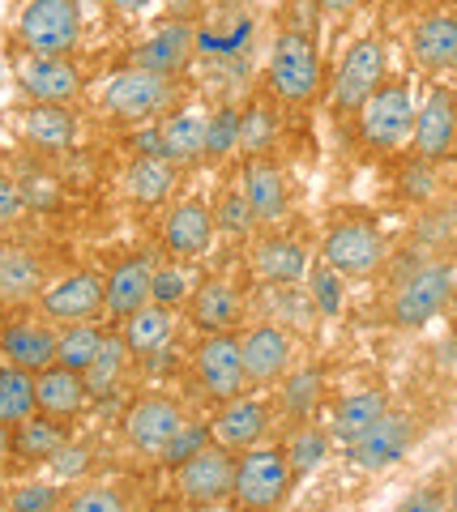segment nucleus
<instances>
[{
  "label": "nucleus",
  "instance_id": "obj_10",
  "mask_svg": "<svg viewBox=\"0 0 457 512\" xmlns=\"http://www.w3.org/2000/svg\"><path fill=\"white\" fill-rule=\"evenodd\" d=\"M240 359H244V376L252 384H274L295 367V338L274 320L244 329L240 338Z\"/></svg>",
  "mask_w": 457,
  "mask_h": 512
},
{
  "label": "nucleus",
  "instance_id": "obj_56",
  "mask_svg": "<svg viewBox=\"0 0 457 512\" xmlns=\"http://www.w3.org/2000/svg\"><path fill=\"white\" fill-rule=\"evenodd\" d=\"M9 436H13V427H5V423H0V461L9 457Z\"/></svg>",
  "mask_w": 457,
  "mask_h": 512
},
{
  "label": "nucleus",
  "instance_id": "obj_59",
  "mask_svg": "<svg viewBox=\"0 0 457 512\" xmlns=\"http://www.w3.org/2000/svg\"><path fill=\"white\" fill-rule=\"evenodd\" d=\"M0 86H5V69H0Z\"/></svg>",
  "mask_w": 457,
  "mask_h": 512
},
{
  "label": "nucleus",
  "instance_id": "obj_47",
  "mask_svg": "<svg viewBox=\"0 0 457 512\" xmlns=\"http://www.w3.org/2000/svg\"><path fill=\"white\" fill-rule=\"evenodd\" d=\"M398 184H402V197H411V201H432V197H436V188H440L432 163H423V158H415V163L402 171V180H398Z\"/></svg>",
  "mask_w": 457,
  "mask_h": 512
},
{
  "label": "nucleus",
  "instance_id": "obj_51",
  "mask_svg": "<svg viewBox=\"0 0 457 512\" xmlns=\"http://www.w3.org/2000/svg\"><path fill=\"white\" fill-rule=\"evenodd\" d=\"M22 188V205H35V210H47V205H56V184L52 180H43V175H35V180H18Z\"/></svg>",
  "mask_w": 457,
  "mask_h": 512
},
{
  "label": "nucleus",
  "instance_id": "obj_15",
  "mask_svg": "<svg viewBox=\"0 0 457 512\" xmlns=\"http://www.w3.org/2000/svg\"><path fill=\"white\" fill-rule=\"evenodd\" d=\"M180 427H184V410L176 402H167V397H146V402H137L124 414V436H129V444L137 453H154V457L171 444V436H176Z\"/></svg>",
  "mask_w": 457,
  "mask_h": 512
},
{
  "label": "nucleus",
  "instance_id": "obj_52",
  "mask_svg": "<svg viewBox=\"0 0 457 512\" xmlns=\"http://www.w3.org/2000/svg\"><path fill=\"white\" fill-rule=\"evenodd\" d=\"M398 512H449V500H445V491L419 487V491H411V495H406V500L398 504Z\"/></svg>",
  "mask_w": 457,
  "mask_h": 512
},
{
  "label": "nucleus",
  "instance_id": "obj_25",
  "mask_svg": "<svg viewBox=\"0 0 457 512\" xmlns=\"http://www.w3.org/2000/svg\"><path fill=\"white\" fill-rule=\"evenodd\" d=\"M252 265H257V274L265 278V286H295L308 278V248L299 244V239H261L257 248H252Z\"/></svg>",
  "mask_w": 457,
  "mask_h": 512
},
{
  "label": "nucleus",
  "instance_id": "obj_4",
  "mask_svg": "<svg viewBox=\"0 0 457 512\" xmlns=\"http://www.w3.org/2000/svg\"><path fill=\"white\" fill-rule=\"evenodd\" d=\"M415 90L411 82H393V86H381L372 99L355 111L359 116V137H364L368 150H402L406 141L415 133Z\"/></svg>",
  "mask_w": 457,
  "mask_h": 512
},
{
  "label": "nucleus",
  "instance_id": "obj_34",
  "mask_svg": "<svg viewBox=\"0 0 457 512\" xmlns=\"http://www.w3.org/2000/svg\"><path fill=\"white\" fill-rule=\"evenodd\" d=\"M321 393H325V372L317 363L291 367V372L282 376V410H287L295 423H312V414L321 406Z\"/></svg>",
  "mask_w": 457,
  "mask_h": 512
},
{
  "label": "nucleus",
  "instance_id": "obj_21",
  "mask_svg": "<svg viewBox=\"0 0 457 512\" xmlns=\"http://www.w3.org/2000/svg\"><path fill=\"white\" fill-rule=\"evenodd\" d=\"M150 278H154L150 256H129V261H120L103 282V308L116 320H129L137 308L150 303Z\"/></svg>",
  "mask_w": 457,
  "mask_h": 512
},
{
  "label": "nucleus",
  "instance_id": "obj_49",
  "mask_svg": "<svg viewBox=\"0 0 457 512\" xmlns=\"http://www.w3.org/2000/svg\"><path fill=\"white\" fill-rule=\"evenodd\" d=\"M56 504H60L56 487H43V483H35V487H22V491H13L9 512H52Z\"/></svg>",
  "mask_w": 457,
  "mask_h": 512
},
{
  "label": "nucleus",
  "instance_id": "obj_37",
  "mask_svg": "<svg viewBox=\"0 0 457 512\" xmlns=\"http://www.w3.org/2000/svg\"><path fill=\"white\" fill-rule=\"evenodd\" d=\"M35 414V376L22 367H0V423L18 427Z\"/></svg>",
  "mask_w": 457,
  "mask_h": 512
},
{
  "label": "nucleus",
  "instance_id": "obj_27",
  "mask_svg": "<svg viewBox=\"0 0 457 512\" xmlns=\"http://www.w3.org/2000/svg\"><path fill=\"white\" fill-rule=\"evenodd\" d=\"M206 120L201 111H176L171 120L159 124V158L171 167L180 163H197L206 154Z\"/></svg>",
  "mask_w": 457,
  "mask_h": 512
},
{
  "label": "nucleus",
  "instance_id": "obj_26",
  "mask_svg": "<svg viewBox=\"0 0 457 512\" xmlns=\"http://www.w3.org/2000/svg\"><path fill=\"white\" fill-rule=\"evenodd\" d=\"M188 312H193V325L201 333H231V325L244 312V299H240L235 286L210 278V282H201L193 291V299H188Z\"/></svg>",
  "mask_w": 457,
  "mask_h": 512
},
{
  "label": "nucleus",
  "instance_id": "obj_8",
  "mask_svg": "<svg viewBox=\"0 0 457 512\" xmlns=\"http://www.w3.org/2000/svg\"><path fill=\"white\" fill-rule=\"evenodd\" d=\"M321 265H329L342 278H368L385 265V235L372 222H338L329 227L321 244Z\"/></svg>",
  "mask_w": 457,
  "mask_h": 512
},
{
  "label": "nucleus",
  "instance_id": "obj_1",
  "mask_svg": "<svg viewBox=\"0 0 457 512\" xmlns=\"http://www.w3.org/2000/svg\"><path fill=\"white\" fill-rule=\"evenodd\" d=\"M18 43L30 56H69L82 43L77 0H26L18 13Z\"/></svg>",
  "mask_w": 457,
  "mask_h": 512
},
{
  "label": "nucleus",
  "instance_id": "obj_31",
  "mask_svg": "<svg viewBox=\"0 0 457 512\" xmlns=\"http://www.w3.org/2000/svg\"><path fill=\"white\" fill-rule=\"evenodd\" d=\"M171 333H176V312L159 308V303H146V308H137L124 320L120 338L129 346V355H154V350H163L171 342Z\"/></svg>",
  "mask_w": 457,
  "mask_h": 512
},
{
  "label": "nucleus",
  "instance_id": "obj_39",
  "mask_svg": "<svg viewBox=\"0 0 457 512\" xmlns=\"http://www.w3.org/2000/svg\"><path fill=\"white\" fill-rule=\"evenodd\" d=\"M329 431H321V427H312V423H299L295 427V436L287 440V461H291V474H312L321 466V461L329 457Z\"/></svg>",
  "mask_w": 457,
  "mask_h": 512
},
{
  "label": "nucleus",
  "instance_id": "obj_45",
  "mask_svg": "<svg viewBox=\"0 0 457 512\" xmlns=\"http://www.w3.org/2000/svg\"><path fill=\"white\" fill-rule=\"evenodd\" d=\"M206 440H210V427H201V423H184L176 436H171V444L163 448V461L167 466H180V461H188L193 453H201V448H206Z\"/></svg>",
  "mask_w": 457,
  "mask_h": 512
},
{
  "label": "nucleus",
  "instance_id": "obj_42",
  "mask_svg": "<svg viewBox=\"0 0 457 512\" xmlns=\"http://www.w3.org/2000/svg\"><path fill=\"white\" fill-rule=\"evenodd\" d=\"M308 299L317 308V316H342V303H346L342 274H334L329 265L308 269Z\"/></svg>",
  "mask_w": 457,
  "mask_h": 512
},
{
  "label": "nucleus",
  "instance_id": "obj_17",
  "mask_svg": "<svg viewBox=\"0 0 457 512\" xmlns=\"http://www.w3.org/2000/svg\"><path fill=\"white\" fill-rule=\"evenodd\" d=\"M99 308H103V278L99 274H69L43 291V316L60 320V325L90 320Z\"/></svg>",
  "mask_w": 457,
  "mask_h": 512
},
{
  "label": "nucleus",
  "instance_id": "obj_3",
  "mask_svg": "<svg viewBox=\"0 0 457 512\" xmlns=\"http://www.w3.org/2000/svg\"><path fill=\"white\" fill-rule=\"evenodd\" d=\"M176 99V82L159 73H146V69H120L107 77V86L99 94V107L107 111L112 120L120 124H146L154 116H163Z\"/></svg>",
  "mask_w": 457,
  "mask_h": 512
},
{
  "label": "nucleus",
  "instance_id": "obj_7",
  "mask_svg": "<svg viewBox=\"0 0 457 512\" xmlns=\"http://www.w3.org/2000/svg\"><path fill=\"white\" fill-rule=\"evenodd\" d=\"M449 295H453V269L449 265H423L411 278L398 282L389 316L398 329H423L432 316L445 312Z\"/></svg>",
  "mask_w": 457,
  "mask_h": 512
},
{
  "label": "nucleus",
  "instance_id": "obj_53",
  "mask_svg": "<svg viewBox=\"0 0 457 512\" xmlns=\"http://www.w3.org/2000/svg\"><path fill=\"white\" fill-rule=\"evenodd\" d=\"M52 461H56V470H60V474L73 478V474H82V470H86V461H90V457H86V448L65 444V448H60V453H56Z\"/></svg>",
  "mask_w": 457,
  "mask_h": 512
},
{
  "label": "nucleus",
  "instance_id": "obj_32",
  "mask_svg": "<svg viewBox=\"0 0 457 512\" xmlns=\"http://www.w3.org/2000/svg\"><path fill=\"white\" fill-rule=\"evenodd\" d=\"M22 133L35 141L39 150H69L73 137H77V116L69 107H56V103H35L22 116Z\"/></svg>",
  "mask_w": 457,
  "mask_h": 512
},
{
  "label": "nucleus",
  "instance_id": "obj_30",
  "mask_svg": "<svg viewBox=\"0 0 457 512\" xmlns=\"http://www.w3.org/2000/svg\"><path fill=\"white\" fill-rule=\"evenodd\" d=\"M252 39V18L248 13H218V18H206V26L193 30V43L201 56H244V47Z\"/></svg>",
  "mask_w": 457,
  "mask_h": 512
},
{
  "label": "nucleus",
  "instance_id": "obj_14",
  "mask_svg": "<svg viewBox=\"0 0 457 512\" xmlns=\"http://www.w3.org/2000/svg\"><path fill=\"white\" fill-rule=\"evenodd\" d=\"M415 154L423 163H440L457 146V94L449 86H432V94L415 111Z\"/></svg>",
  "mask_w": 457,
  "mask_h": 512
},
{
  "label": "nucleus",
  "instance_id": "obj_50",
  "mask_svg": "<svg viewBox=\"0 0 457 512\" xmlns=\"http://www.w3.org/2000/svg\"><path fill=\"white\" fill-rule=\"evenodd\" d=\"M22 210H26V205H22V188H18V180H13L9 171H0V227H13Z\"/></svg>",
  "mask_w": 457,
  "mask_h": 512
},
{
  "label": "nucleus",
  "instance_id": "obj_22",
  "mask_svg": "<svg viewBox=\"0 0 457 512\" xmlns=\"http://www.w3.org/2000/svg\"><path fill=\"white\" fill-rule=\"evenodd\" d=\"M56 338L60 333L52 325H39V320H18L0 333V350H5L9 367H22V372L39 376L43 367L56 363Z\"/></svg>",
  "mask_w": 457,
  "mask_h": 512
},
{
  "label": "nucleus",
  "instance_id": "obj_58",
  "mask_svg": "<svg viewBox=\"0 0 457 512\" xmlns=\"http://www.w3.org/2000/svg\"><path fill=\"white\" fill-rule=\"evenodd\" d=\"M449 308H453V316H457V286H453V295H449Z\"/></svg>",
  "mask_w": 457,
  "mask_h": 512
},
{
  "label": "nucleus",
  "instance_id": "obj_33",
  "mask_svg": "<svg viewBox=\"0 0 457 512\" xmlns=\"http://www.w3.org/2000/svg\"><path fill=\"white\" fill-rule=\"evenodd\" d=\"M43 291V269L22 248H0V303H26Z\"/></svg>",
  "mask_w": 457,
  "mask_h": 512
},
{
  "label": "nucleus",
  "instance_id": "obj_54",
  "mask_svg": "<svg viewBox=\"0 0 457 512\" xmlns=\"http://www.w3.org/2000/svg\"><path fill=\"white\" fill-rule=\"evenodd\" d=\"M317 5L329 13V18H346V13L359 9V0H317Z\"/></svg>",
  "mask_w": 457,
  "mask_h": 512
},
{
  "label": "nucleus",
  "instance_id": "obj_41",
  "mask_svg": "<svg viewBox=\"0 0 457 512\" xmlns=\"http://www.w3.org/2000/svg\"><path fill=\"white\" fill-rule=\"evenodd\" d=\"M193 278L184 274L180 265H163V269H154V278H150V303H159V308H184L188 299H193Z\"/></svg>",
  "mask_w": 457,
  "mask_h": 512
},
{
  "label": "nucleus",
  "instance_id": "obj_38",
  "mask_svg": "<svg viewBox=\"0 0 457 512\" xmlns=\"http://www.w3.org/2000/svg\"><path fill=\"white\" fill-rule=\"evenodd\" d=\"M103 338H107V333L99 325H90V320H77V325H69L56 338V363L69 367V372H86V367L94 363V355H99Z\"/></svg>",
  "mask_w": 457,
  "mask_h": 512
},
{
  "label": "nucleus",
  "instance_id": "obj_5",
  "mask_svg": "<svg viewBox=\"0 0 457 512\" xmlns=\"http://www.w3.org/2000/svg\"><path fill=\"white\" fill-rule=\"evenodd\" d=\"M270 90L282 103H308L321 90V52L312 35L282 30L270 47Z\"/></svg>",
  "mask_w": 457,
  "mask_h": 512
},
{
  "label": "nucleus",
  "instance_id": "obj_35",
  "mask_svg": "<svg viewBox=\"0 0 457 512\" xmlns=\"http://www.w3.org/2000/svg\"><path fill=\"white\" fill-rule=\"evenodd\" d=\"M171 188H176V167L163 163V158H137L124 171V192L137 205H159L171 197Z\"/></svg>",
  "mask_w": 457,
  "mask_h": 512
},
{
  "label": "nucleus",
  "instance_id": "obj_36",
  "mask_svg": "<svg viewBox=\"0 0 457 512\" xmlns=\"http://www.w3.org/2000/svg\"><path fill=\"white\" fill-rule=\"evenodd\" d=\"M124 367H129V346H124V338H112V333H107L103 346H99V355H94V363L82 372L86 393H90V397L116 393V384H120V376H124Z\"/></svg>",
  "mask_w": 457,
  "mask_h": 512
},
{
  "label": "nucleus",
  "instance_id": "obj_40",
  "mask_svg": "<svg viewBox=\"0 0 457 512\" xmlns=\"http://www.w3.org/2000/svg\"><path fill=\"white\" fill-rule=\"evenodd\" d=\"M265 303H270V312H274V325H295L299 333H312V320H317V308H312V299L308 291H295V286H270V291L261 295Z\"/></svg>",
  "mask_w": 457,
  "mask_h": 512
},
{
  "label": "nucleus",
  "instance_id": "obj_11",
  "mask_svg": "<svg viewBox=\"0 0 457 512\" xmlns=\"http://www.w3.org/2000/svg\"><path fill=\"white\" fill-rule=\"evenodd\" d=\"M193 367H197V380L206 384V393L218 397V402L240 397L248 384L244 359H240V338H235V333H210V338L193 350Z\"/></svg>",
  "mask_w": 457,
  "mask_h": 512
},
{
  "label": "nucleus",
  "instance_id": "obj_55",
  "mask_svg": "<svg viewBox=\"0 0 457 512\" xmlns=\"http://www.w3.org/2000/svg\"><path fill=\"white\" fill-rule=\"evenodd\" d=\"M107 5H112L116 13H141V9L150 5V0H107Z\"/></svg>",
  "mask_w": 457,
  "mask_h": 512
},
{
  "label": "nucleus",
  "instance_id": "obj_44",
  "mask_svg": "<svg viewBox=\"0 0 457 512\" xmlns=\"http://www.w3.org/2000/svg\"><path fill=\"white\" fill-rule=\"evenodd\" d=\"M214 227L227 231V235H248L252 227H257V218H252L248 197H244L240 184L223 192V201H218V210H214Z\"/></svg>",
  "mask_w": 457,
  "mask_h": 512
},
{
  "label": "nucleus",
  "instance_id": "obj_43",
  "mask_svg": "<svg viewBox=\"0 0 457 512\" xmlns=\"http://www.w3.org/2000/svg\"><path fill=\"white\" fill-rule=\"evenodd\" d=\"M240 150V111L218 107L214 116L206 120V154L210 158H227Z\"/></svg>",
  "mask_w": 457,
  "mask_h": 512
},
{
  "label": "nucleus",
  "instance_id": "obj_29",
  "mask_svg": "<svg viewBox=\"0 0 457 512\" xmlns=\"http://www.w3.org/2000/svg\"><path fill=\"white\" fill-rule=\"evenodd\" d=\"M65 444H69V436H65V427H60V419L30 414V419H22L18 427H13L9 453L18 457V461H52Z\"/></svg>",
  "mask_w": 457,
  "mask_h": 512
},
{
  "label": "nucleus",
  "instance_id": "obj_57",
  "mask_svg": "<svg viewBox=\"0 0 457 512\" xmlns=\"http://www.w3.org/2000/svg\"><path fill=\"white\" fill-rule=\"evenodd\" d=\"M449 512H457V474H453V483H449Z\"/></svg>",
  "mask_w": 457,
  "mask_h": 512
},
{
  "label": "nucleus",
  "instance_id": "obj_20",
  "mask_svg": "<svg viewBox=\"0 0 457 512\" xmlns=\"http://www.w3.org/2000/svg\"><path fill=\"white\" fill-rule=\"evenodd\" d=\"M214 210L206 201H180L163 218V244L176 256H206L214 244Z\"/></svg>",
  "mask_w": 457,
  "mask_h": 512
},
{
  "label": "nucleus",
  "instance_id": "obj_28",
  "mask_svg": "<svg viewBox=\"0 0 457 512\" xmlns=\"http://www.w3.org/2000/svg\"><path fill=\"white\" fill-rule=\"evenodd\" d=\"M389 410V402H385V393L381 389H359V393H346L342 402L334 406V423H329V440H338V444H346L351 448L364 431L381 419V414Z\"/></svg>",
  "mask_w": 457,
  "mask_h": 512
},
{
  "label": "nucleus",
  "instance_id": "obj_6",
  "mask_svg": "<svg viewBox=\"0 0 457 512\" xmlns=\"http://www.w3.org/2000/svg\"><path fill=\"white\" fill-rule=\"evenodd\" d=\"M381 86H385V43L381 39H359L338 64L329 103H334L338 116H355V111L364 107Z\"/></svg>",
  "mask_w": 457,
  "mask_h": 512
},
{
  "label": "nucleus",
  "instance_id": "obj_2",
  "mask_svg": "<svg viewBox=\"0 0 457 512\" xmlns=\"http://www.w3.org/2000/svg\"><path fill=\"white\" fill-rule=\"evenodd\" d=\"M291 461L282 448H244L235 461L231 478V500L248 512H274L291 491Z\"/></svg>",
  "mask_w": 457,
  "mask_h": 512
},
{
  "label": "nucleus",
  "instance_id": "obj_16",
  "mask_svg": "<svg viewBox=\"0 0 457 512\" xmlns=\"http://www.w3.org/2000/svg\"><path fill=\"white\" fill-rule=\"evenodd\" d=\"M265 431H270V410H265L261 402H252V397H231V402H223V410H218L214 423H210L214 444L227 448V453L257 448L265 440Z\"/></svg>",
  "mask_w": 457,
  "mask_h": 512
},
{
  "label": "nucleus",
  "instance_id": "obj_9",
  "mask_svg": "<svg viewBox=\"0 0 457 512\" xmlns=\"http://www.w3.org/2000/svg\"><path fill=\"white\" fill-rule=\"evenodd\" d=\"M415 440H419V423L411 419V414L385 410L381 419L364 431V436L346 448V453H351V461L359 470H389V466H398V461L411 453Z\"/></svg>",
  "mask_w": 457,
  "mask_h": 512
},
{
  "label": "nucleus",
  "instance_id": "obj_13",
  "mask_svg": "<svg viewBox=\"0 0 457 512\" xmlns=\"http://www.w3.org/2000/svg\"><path fill=\"white\" fill-rule=\"evenodd\" d=\"M231 478H235V461L227 448L206 444L201 453L176 466V491L188 504H218L231 495Z\"/></svg>",
  "mask_w": 457,
  "mask_h": 512
},
{
  "label": "nucleus",
  "instance_id": "obj_12",
  "mask_svg": "<svg viewBox=\"0 0 457 512\" xmlns=\"http://www.w3.org/2000/svg\"><path fill=\"white\" fill-rule=\"evenodd\" d=\"M18 86L30 103H56L69 107L82 94V73L69 56H22L18 60Z\"/></svg>",
  "mask_w": 457,
  "mask_h": 512
},
{
  "label": "nucleus",
  "instance_id": "obj_48",
  "mask_svg": "<svg viewBox=\"0 0 457 512\" xmlns=\"http://www.w3.org/2000/svg\"><path fill=\"white\" fill-rule=\"evenodd\" d=\"M69 512H124V500L112 487H86L69 500Z\"/></svg>",
  "mask_w": 457,
  "mask_h": 512
},
{
  "label": "nucleus",
  "instance_id": "obj_23",
  "mask_svg": "<svg viewBox=\"0 0 457 512\" xmlns=\"http://www.w3.org/2000/svg\"><path fill=\"white\" fill-rule=\"evenodd\" d=\"M86 380L82 372H69V367H43L35 376V410L47 414V419H73L77 410L86 406Z\"/></svg>",
  "mask_w": 457,
  "mask_h": 512
},
{
  "label": "nucleus",
  "instance_id": "obj_46",
  "mask_svg": "<svg viewBox=\"0 0 457 512\" xmlns=\"http://www.w3.org/2000/svg\"><path fill=\"white\" fill-rule=\"evenodd\" d=\"M270 137H274V120H270L265 107H252L248 116H240V146L248 154H261L265 146H270Z\"/></svg>",
  "mask_w": 457,
  "mask_h": 512
},
{
  "label": "nucleus",
  "instance_id": "obj_19",
  "mask_svg": "<svg viewBox=\"0 0 457 512\" xmlns=\"http://www.w3.org/2000/svg\"><path fill=\"white\" fill-rule=\"evenodd\" d=\"M411 52L428 73L457 69V13H449V9L423 13L415 35H411Z\"/></svg>",
  "mask_w": 457,
  "mask_h": 512
},
{
  "label": "nucleus",
  "instance_id": "obj_24",
  "mask_svg": "<svg viewBox=\"0 0 457 512\" xmlns=\"http://www.w3.org/2000/svg\"><path fill=\"white\" fill-rule=\"evenodd\" d=\"M244 197H248V210L257 222H278L287 214V180H282V171L270 163V158H248L244 167Z\"/></svg>",
  "mask_w": 457,
  "mask_h": 512
},
{
  "label": "nucleus",
  "instance_id": "obj_18",
  "mask_svg": "<svg viewBox=\"0 0 457 512\" xmlns=\"http://www.w3.org/2000/svg\"><path fill=\"white\" fill-rule=\"evenodd\" d=\"M193 52H197L193 26L171 22L159 30V35H150L146 43L133 47V69H146V73H159V77H171V82H176V73L193 60Z\"/></svg>",
  "mask_w": 457,
  "mask_h": 512
}]
</instances>
